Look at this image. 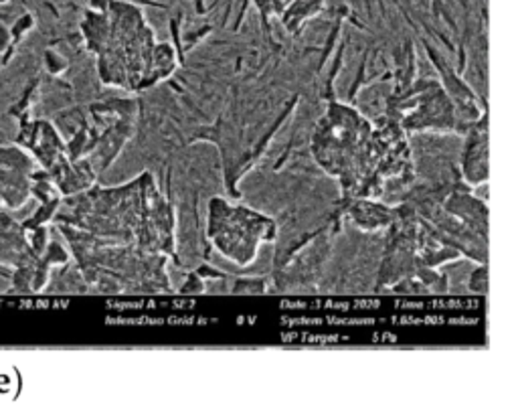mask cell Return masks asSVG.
<instances>
[{"label": "cell", "mask_w": 518, "mask_h": 411, "mask_svg": "<svg viewBox=\"0 0 518 411\" xmlns=\"http://www.w3.org/2000/svg\"><path fill=\"white\" fill-rule=\"evenodd\" d=\"M466 177L468 181L480 183L486 177V132H484V122L478 128H474L472 136L468 138V148H466Z\"/></svg>", "instance_id": "cell-2"}, {"label": "cell", "mask_w": 518, "mask_h": 411, "mask_svg": "<svg viewBox=\"0 0 518 411\" xmlns=\"http://www.w3.org/2000/svg\"><path fill=\"white\" fill-rule=\"evenodd\" d=\"M10 391V373H0V393L8 395Z\"/></svg>", "instance_id": "cell-7"}, {"label": "cell", "mask_w": 518, "mask_h": 411, "mask_svg": "<svg viewBox=\"0 0 518 411\" xmlns=\"http://www.w3.org/2000/svg\"><path fill=\"white\" fill-rule=\"evenodd\" d=\"M263 282L261 280H249V278H241L235 286L233 292H261Z\"/></svg>", "instance_id": "cell-5"}, {"label": "cell", "mask_w": 518, "mask_h": 411, "mask_svg": "<svg viewBox=\"0 0 518 411\" xmlns=\"http://www.w3.org/2000/svg\"><path fill=\"white\" fill-rule=\"evenodd\" d=\"M35 27V19L33 14H21L16 16V21L10 27V35H12V47H16L23 38L27 37V33H31Z\"/></svg>", "instance_id": "cell-3"}, {"label": "cell", "mask_w": 518, "mask_h": 411, "mask_svg": "<svg viewBox=\"0 0 518 411\" xmlns=\"http://www.w3.org/2000/svg\"><path fill=\"white\" fill-rule=\"evenodd\" d=\"M89 4H91V8L95 12H108L111 6V0H89Z\"/></svg>", "instance_id": "cell-6"}, {"label": "cell", "mask_w": 518, "mask_h": 411, "mask_svg": "<svg viewBox=\"0 0 518 411\" xmlns=\"http://www.w3.org/2000/svg\"><path fill=\"white\" fill-rule=\"evenodd\" d=\"M209 235L225 258L239 265L256 260L261 241L275 237V223L251 209L231 207L223 199L209 203Z\"/></svg>", "instance_id": "cell-1"}, {"label": "cell", "mask_w": 518, "mask_h": 411, "mask_svg": "<svg viewBox=\"0 0 518 411\" xmlns=\"http://www.w3.org/2000/svg\"><path fill=\"white\" fill-rule=\"evenodd\" d=\"M45 65H47V69H49L53 75L63 74V71L69 67L67 59H65L61 53L53 51V49H49V51L45 53Z\"/></svg>", "instance_id": "cell-4"}, {"label": "cell", "mask_w": 518, "mask_h": 411, "mask_svg": "<svg viewBox=\"0 0 518 411\" xmlns=\"http://www.w3.org/2000/svg\"><path fill=\"white\" fill-rule=\"evenodd\" d=\"M6 2H8V0H0V4H6Z\"/></svg>", "instance_id": "cell-8"}]
</instances>
